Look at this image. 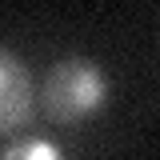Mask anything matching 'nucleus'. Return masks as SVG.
I'll return each mask as SVG.
<instances>
[{"label": "nucleus", "instance_id": "1", "mask_svg": "<svg viewBox=\"0 0 160 160\" xmlns=\"http://www.w3.org/2000/svg\"><path fill=\"white\" fill-rule=\"evenodd\" d=\"M108 72L88 56H64L44 80V112L56 124H80L108 104Z\"/></svg>", "mask_w": 160, "mask_h": 160}, {"label": "nucleus", "instance_id": "2", "mask_svg": "<svg viewBox=\"0 0 160 160\" xmlns=\"http://www.w3.org/2000/svg\"><path fill=\"white\" fill-rule=\"evenodd\" d=\"M32 116V80L16 52L0 48V132H16Z\"/></svg>", "mask_w": 160, "mask_h": 160}, {"label": "nucleus", "instance_id": "3", "mask_svg": "<svg viewBox=\"0 0 160 160\" xmlns=\"http://www.w3.org/2000/svg\"><path fill=\"white\" fill-rule=\"evenodd\" d=\"M0 160H64V152H60L56 140H48V136H24L16 144H8L0 152Z\"/></svg>", "mask_w": 160, "mask_h": 160}]
</instances>
